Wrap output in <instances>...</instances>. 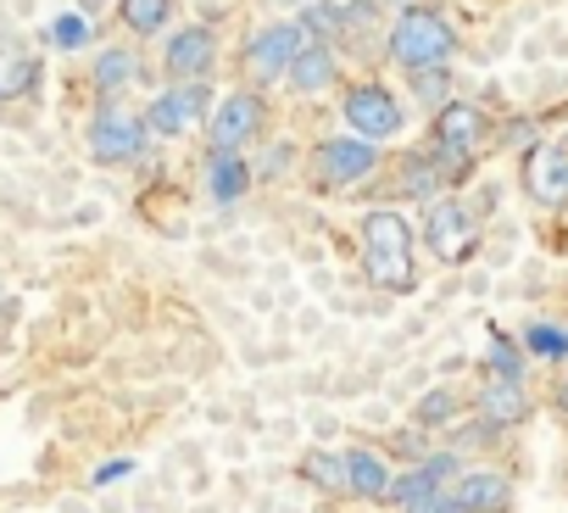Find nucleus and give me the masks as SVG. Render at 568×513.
Instances as JSON below:
<instances>
[{
	"label": "nucleus",
	"instance_id": "25",
	"mask_svg": "<svg viewBox=\"0 0 568 513\" xmlns=\"http://www.w3.org/2000/svg\"><path fill=\"white\" fill-rule=\"evenodd\" d=\"M402 513H457V502H452V491H424V496L402 502Z\"/></svg>",
	"mask_w": 568,
	"mask_h": 513
},
{
	"label": "nucleus",
	"instance_id": "11",
	"mask_svg": "<svg viewBox=\"0 0 568 513\" xmlns=\"http://www.w3.org/2000/svg\"><path fill=\"white\" fill-rule=\"evenodd\" d=\"M140 118H145V129H151V134L179 140V134H190L195 123H206V118H212V95H206V84H173V90H162Z\"/></svg>",
	"mask_w": 568,
	"mask_h": 513
},
{
	"label": "nucleus",
	"instance_id": "9",
	"mask_svg": "<svg viewBox=\"0 0 568 513\" xmlns=\"http://www.w3.org/2000/svg\"><path fill=\"white\" fill-rule=\"evenodd\" d=\"M446 491H452L457 513H513V496H518V485L501 463H463Z\"/></svg>",
	"mask_w": 568,
	"mask_h": 513
},
{
	"label": "nucleus",
	"instance_id": "21",
	"mask_svg": "<svg viewBox=\"0 0 568 513\" xmlns=\"http://www.w3.org/2000/svg\"><path fill=\"white\" fill-rule=\"evenodd\" d=\"M518 346H524L529 358L562 363V358H568V324H546V319H540V324H529V330H524V341H518Z\"/></svg>",
	"mask_w": 568,
	"mask_h": 513
},
{
	"label": "nucleus",
	"instance_id": "17",
	"mask_svg": "<svg viewBox=\"0 0 568 513\" xmlns=\"http://www.w3.org/2000/svg\"><path fill=\"white\" fill-rule=\"evenodd\" d=\"M335 79H341V62H335L329 46H307L291 62V73H284V84H291L296 95H324V90H335Z\"/></svg>",
	"mask_w": 568,
	"mask_h": 513
},
{
	"label": "nucleus",
	"instance_id": "2",
	"mask_svg": "<svg viewBox=\"0 0 568 513\" xmlns=\"http://www.w3.org/2000/svg\"><path fill=\"white\" fill-rule=\"evenodd\" d=\"M385 51L396 68L429 73V68H446L457 57V29L435 7H402V18L385 29Z\"/></svg>",
	"mask_w": 568,
	"mask_h": 513
},
{
	"label": "nucleus",
	"instance_id": "12",
	"mask_svg": "<svg viewBox=\"0 0 568 513\" xmlns=\"http://www.w3.org/2000/svg\"><path fill=\"white\" fill-rule=\"evenodd\" d=\"M217 62V34L206 23H190V29H173L168 34V51H162V68L173 84H201Z\"/></svg>",
	"mask_w": 568,
	"mask_h": 513
},
{
	"label": "nucleus",
	"instance_id": "7",
	"mask_svg": "<svg viewBox=\"0 0 568 513\" xmlns=\"http://www.w3.org/2000/svg\"><path fill=\"white\" fill-rule=\"evenodd\" d=\"M145 140H151V129H145V118L129 112V107H101V112L90 118V157H95L101 168L140 162Z\"/></svg>",
	"mask_w": 568,
	"mask_h": 513
},
{
	"label": "nucleus",
	"instance_id": "24",
	"mask_svg": "<svg viewBox=\"0 0 568 513\" xmlns=\"http://www.w3.org/2000/svg\"><path fill=\"white\" fill-rule=\"evenodd\" d=\"M413 84H418L424 101H440V107H446V84H452V73H446V68H429V73H413Z\"/></svg>",
	"mask_w": 568,
	"mask_h": 513
},
{
	"label": "nucleus",
	"instance_id": "26",
	"mask_svg": "<svg viewBox=\"0 0 568 513\" xmlns=\"http://www.w3.org/2000/svg\"><path fill=\"white\" fill-rule=\"evenodd\" d=\"M123 474H134L129 457H123V463H101V469H95V485H112V480H123Z\"/></svg>",
	"mask_w": 568,
	"mask_h": 513
},
{
	"label": "nucleus",
	"instance_id": "19",
	"mask_svg": "<svg viewBox=\"0 0 568 513\" xmlns=\"http://www.w3.org/2000/svg\"><path fill=\"white\" fill-rule=\"evenodd\" d=\"M90 79H95V90L112 101V95H123V90L140 79V57H134V51H123V46H112V51H101V57H95V73H90Z\"/></svg>",
	"mask_w": 568,
	"mask_h": 513
},
{
	"label": "nucleus",
	"instance_id": "15",
	"mask_svg": "<svg viewBox=\"0 0 568 513\" xmlns=\"http://www.w3.org/2000/svg\"><path fill=\"white\" fill-rule=\"evenodd\" d=\"M529 413H535V396H529L524 380H485V385H479V419H485V424L513 430V424H524Z\"/></svg>",
	"mask_w": 568,
	"mask_h": 513
},
{
	"label": "nucleus",
	"instance_id": "22",
	"mask_svg": "<svg viewBox=\"0 0 568 513\" xmlns=\"http://www.w3.org/2000/svg\"><path fill=\"white\" fill-rule=\"evenodd\" d=\"M457 408H463V402H457V391H446V385H440V391H424V396H418V408H413V424H418V430H424V424L446 430V424L457 419Z\"/></svg>",
	"mask_w": 568,
	"mask_h": 513
},
{
	"label": "nucleus",
	"instance_id": "8",
	"mask_svg": "<svg viewBox=\"0 0 568 513\" xmlns=\"http://www.w3.org/2000/svg\"><path fill=\"white\" fill-rule=\"evenodd\" d=\"M262 118H267V101L256 90H229L212 118H206V151H240L262 134Z\"/></svg>",
	"mask_w": 568,
	"mask_h": 513
},
{
	"label": "nucleus",
	"instance_id": "14",
	"mask_svg": "<svg viewBox=\"0 0 568 513\" xmlns=\"http://www.w3.org/2000/svg\"><path fill=\"white\" fill-rule=\"evenodd\" d=\"M341 457H346V485L357 502H390V491H396L390 457H379L374 446H346Z\"/></svg>",
	"mask_w": 568,
	"mask_h": 513
},
{
	"label": "nucleus",
	"instance_id": "27",
	"mask_svg": "<svg viewBox=\"0 0 568 513\" xmlns=\"http://www.w3.org/2000/svg\"><path fill=\"white\" fill-rule=\"evenodd\" d=\"M551 402H557V413H562V419H568V374H562V380H557V391H551Z\"/></svg>",
	"mask_w": 568,
	"mask_h": 513
},
{
	"label": "nucleus",
	"instance_id": "4",
	"mask_svg": "<svg viewBox=\"0 0 568 513\" xmlns=\"http://www.w3.org/2000/svg\"><path fill=\"white\" fill-rule=\"evenodd\" d=\"M307 46H324V40H318L302 18H291V23H267V29H256V34L245 40V73H251L256 84H273V79L291 73V62H296Z\"/></svg>",
	"mask_w": 568,
	"mask_h": 513
},
{
	"label": "nucleus",
	"instance_id": "6",
	"mask_svg": "<svg viewBox=\"0 0 568 513\" xmlns=\"http://www.w3.org/2000/svg\"><path fill=\"white\" fill-rule=\"evenodd\" d=\"M379 145L374 140H357V134H329V140H318L313 145V173H318V184H329V190H357V184H368L374 173H379Z\"/></svg>",
	"mask_w": 568,
	"mask_h": 513
},
{
	"label": "nucleus",
	"instance_id": "23",
	"mask_svg": "<svg viewBox=\"0 0 568 513\" xmlns=\"http://www.w3.org/2000/svg\"><path fill=\"white\" fill-rule=\"evenodd\" d=\"M51 46H57V51H79V46H90V18L62 12V18L51 23Z\"/></svg>",
	"mask_w": 568,
	"mask_h": 513
},
{
	"label": "nucleus",
	"instance_id": "16",
	"mask_svg": "<svg viewBox=\"0 0 568 513\" xmlns=\"http://www.w3.org/2000/svg\"><path fill=\"white\" fill-rule=\"evenodd\" d=\"M251 184H256V168L240 151H206V190L217 207H234Z\"/></svg>",
	"mask_w": 568,
	"mask_h": 513
},
{
	"label": "nucleus",
	"instance_id": "5",
	"mask_svg": "<svg viewBox=\"0 0 568 513\" xmlns=\"http://www.w3.org/2000/svg\"><path fill=\"white\" fill-rule=\"evenodd\" d=\"M341 118H346V134L357 140H396L407 129V107L390 95V84H352L341 95Z\"/></svg>",
	"mask_w": 568,
	"mask_h": 513
},
{
	"label": "nucleus",
	"instance_id": "18",
	"mask_svg": "<svg viewBox=\"0 0 568 513\" xmlns=\"http://www.w3.org/2000/svg\"><path fill=\"white\" fill-rule=\"evenodd\" d=\"M173 12H179V0H118V18H123V29H129L134 40L162 34V29L173 23Z\"/></svg>",
	"mask_w": 568,
	"mask_h": 513
},
{
	"label": "nucleus",
	"instance_id": "10",
	"mask_svg": "<svg viewBox=\"0 0 568 513\" xmlns=\"http://www.w3.org/2000/svg\"><path fill=\"white\" fill-rule=\"evenodd\" d=\"M424 234H429V251L440 256V263H468L474 245H479V223H474L468 207L452 201V195H435V201H429Z\"/></svg>",
	"mask_w": 568,
	"mask_h": 513
},
{
	"label": "nucleus",
	"instance_id": "1",
	"mask_svg": "<svg viewBox=\"0 0 568 513\" xmlns=\"http://www.w3.org/2000/svg\"><path fill=\"white\" fill-rule=\"evenodd\" d=\"M363 274L368 285L402 296L418 285V263H413V223L396 207H374L363 218Z\"/></svg>",
	"mask_w": 568,
	"mask_h": 513
},
{
	"label": "nucleus",
	"instance_id": "13",
	"mask_svg": "<svg viewBox=\"0 0 568 513\" xmlns=\"http://www.w3.org/2000/svg\"><path fill=\"white\" fill-rule=\"evenodd\" d=\"M524 195L535 207H568V145L562 140H546L529 151L524 162Z\"/></svg>",
	"mask_w": 568,
	"mask_h": 513
},
{
	"label": "nucleus",
	"instance_id": "20",
	"mask_svg": "<svg viewBox=\"0 0 568 513\" xmlns=\"http://www.w3.org/2000/svg\"><path fill=\"white\" fill-rule=\"evenodd\" d=\"M302 474H307L318 491H329V496H352V485H346V457H341V452H324V446L302 452Z\"/></svg>",
	"mask_w": 568,
	"mask_h": 513
},
{
	"label": "nucleus",
	"instance_id": "28",
	"mask_svg": "<svg viewBox=\"0 0 568 513\" xmlns=\"http://www.w3.org/2000/svg\"><path fill=\"white\" fill-rule=\"evenodd\" d=\"M562 145H568V134H562Z\"/></svg>",
	"mask_w": 568,
	"mask_h": 513
},
{
	"label": "nucleus",
	"instance_id": "3",
	"mask_svg": "<svg viewBox=\"0 0 568 513\" xmlns=\"http://www.w3.org/2000/svg\"><path fill=\"white\" fill-rule=\"evenodd\" d=\"M435 157H440V173H468V162H479V145H485V112L474 101H446L435 107V134H429Z\"/></svg>",
	"mask_w": 568,
	"mask_h": 513
}]
</instances>
